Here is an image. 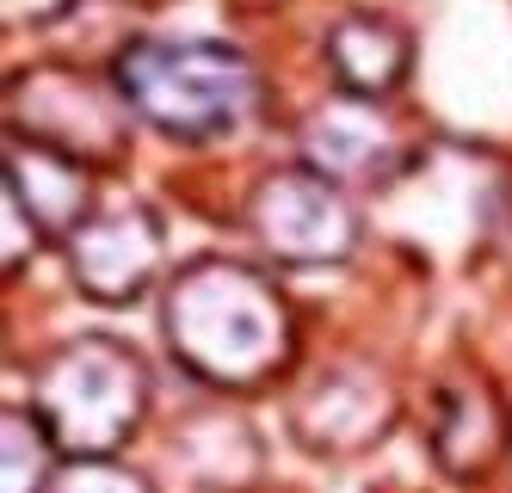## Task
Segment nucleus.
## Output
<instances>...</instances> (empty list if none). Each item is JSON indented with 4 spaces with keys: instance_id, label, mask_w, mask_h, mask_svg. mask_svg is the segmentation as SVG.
Here are the masks:
<instances>
[{
    "instance_id": "f257e3e1",
    "label": "nucleus",
    "mask_w": 512,
    "mask_h": 493,
    "mask_svg": "<svg viewBox=\"0 0 512 493\" xmlns=\"http://www.w3.org/2000/svg\"><path fill=\"white\" fill-rule=\"evenodd\" d=\"M124 87L130 99L167 130H223L241 118V105L253 99V74L235 50H173V44H142L124 56Z\"/></svg>"
}]
</instances>
